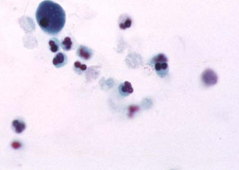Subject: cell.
Wrapping results in <instances>:
<instances>
[{
    "mask_svg": "<svg viewBox=\"0 0 239 170\" xmlns=\"http://www.w3.org/2000/svg\"><path fill=\"white\" fill-rule=\"evenodd\" d=\"M36 19L39 27L46 34L55 36L60 33L65 25L66 13L60 4L45 0L39 4Z\"/></svg>",
    "mask_w": 239,
    "mask_h": 170,
    "instance_id": "obj_1",
    "label": "cell"
},
{
    "mask_svg": "<svg viewBox=\"0 0 239 170\" xmlns=\"http://www.w3.org/2000/svg\"><path fill=\"white\" fill-rule=\"evenodd\" d=\"M87 69V66L81 64L79 61H75L74 63V70L78 75H81Z\"/></svg>",
    "mask_w": 239,
    "mask_h": 170,
    "instance_id": "obj_11",
    "label": "cell"
},
{
    "mask_svg": "<svg viewBox=\"0 0 239 170\" xmlns=\"http://www.w3.org/2000/svg\"><path fill=\"white\" fill-rule=\"evenodd\" d=\"M12 127H13V129L14 130L15 133L20 134L25 130L26 128V125L23 120H13V123H12Z\"/></svg>",
    "mask_w": 239,
    "mask_h": 170,
    "instance_id": "obj_8",
    "label": "cell"
},
{
    "mask_svg": "<svg viewBox=\"0 0 239 170\" xmlns=\"http://www.w3.org/2000/svg\"><path fill=\"white\" fill-rule=\"evenodd\" d=\"M118 91L122 96H128L133 92V88L130 82H125L120 85Z\"/></svg>",
    "mask_w": 239,
    "mask_h": 170,
    "instance_id": "obj_6",
    "label": "cell"
},
{
    "mask_svg": "<svg viewBox=\"0 0 239 170\" xmlns=\"http://www.w3.org/2000/svg\"><path fill=\"white\" fill-rule=\"evenodd\" d=\"M12 147H13L14 149H19V148H21V144L19 141H14L12 143Z\"/></svg>",
    "mask_w": 239,
    "mask_h": 170,
    "instance_id": "obj_13",
    "label": "cell"
},
{
    "mask_svg": "<svg viewBox=\"0 0 239 170\" xmlns=\"http://www.w3.org/2000/svg\"><path fill=\"white\" fill-rule=\"evenodd\" d=\"M60 40H59L57 38H52L49 41V49L53 53H56L59 50H60Z\"/></svg>",
    "mask_w": 239,
    "mask_h": 170,
    "instance_id": "obj_9",
    "label": "cell"
},
{
    "mask_svg": "<svg viewBox=\"0 0 239 170\" xmlns=\"http://www.w3.org/2000/svg\"><path fill=\"white\" fill-rule=\"evenodd\" d=\"M202 79L206 86H215L218 82V77L212 69H206L202 75Z\"/></svg>",
    "mask_w": 239,
    "mask_h": 170,
    "instance_id": "obj_3",
    "label": "cell"
},
{
    "mask_svg": "<svg viewBox=\"0 0 239 170\" xmlns=\"http://www.w3.org/2000/svg\"><path fill=\"white\" fill-rule=\"evenodd\" d=\"M167 58L165 54L160 53L152 59L151 64L155 65V71L160 77H165L168 72Z\"/></svg>",
    "mask_w": 239,
    "mask_h": 170,
    "instance_id": "obj_2",
    "label": "cell"
},
{
    "mask_svg": "<svg viewBox=\"0 0 239 170\" xmlns=\"http://www.w3.org/2000/svg\"><path fill=\"white\" fill-rule=\"evenodd\" d=\"M118 24L120 29H126L127 28H129L131 26L132 19L130 18V17L128 16V15L122 14L121 15L119 19Z\"/></svg>",
    "mask_w": 239,
    "mask_h": 170,
    "instance_id": "obj_7",
    "label": "cell"
},
{
    "mask_svg": "<svg viewBox=\"0 0 239 170\" xmlns=\"http://www.w3.org/2000/svg\"><path fill=\"white\" fill-rule=\"evenodd\" d=\"M61 47L64 51H70L73 48V42L69 36L66 37L61 42Z\"/></svg>",
    "mask_w": 239,
    "mask_h": 170,
    "instance_id": "obj_10",
    "label": "cell"
},
{
    "mask_svg": "<svg viewBox=\"0 0 239 170\" xmlns=\"http://www.w3.org/2000/svg\"><path fill=\"white\" fill-rule=\"evenodd\" d=\"M68 61L67 56L64 53L60 52L53 59V64L56 68H61L66 64Z\"/></svg>",
    "mask_w": 239,
    "mask_h": 170,
    "instance_id": "obj_5",
    "label": "cell"
},
{
    "mask_svg": "<svg viewBox=\"0 0 239 170\" xmlns=\"http://www.w3.org/2000/svg\"><path fill=\"white\" fill-rule=\"evenodd\" d=\"M139 111V107L138 106H131L128 108V116L129 117H133V114H134L135 112Z\"/></svg>",
    "mask_w": 239,
    "mask_h": 170,
    "instance_id": "obj_12",
    "label": "cell"
},
{
    "mask_svg": "<svg viewBox=\"0 0 239 170\" xmlns=\"http://www.w3.org/2000/svg\"><path fill=\"white\" fill-rule=\"evenodd\" d=\"M77 54L81 59L84 60H89L92 57L93 51L91 49L85 47V46L80 45L78 47Z\"/></svg>",
    "mask_w": 239,
    "mask_h": 170,
    "instance_id": "obj_4",
    "label": "cell"
}]
</instances>
